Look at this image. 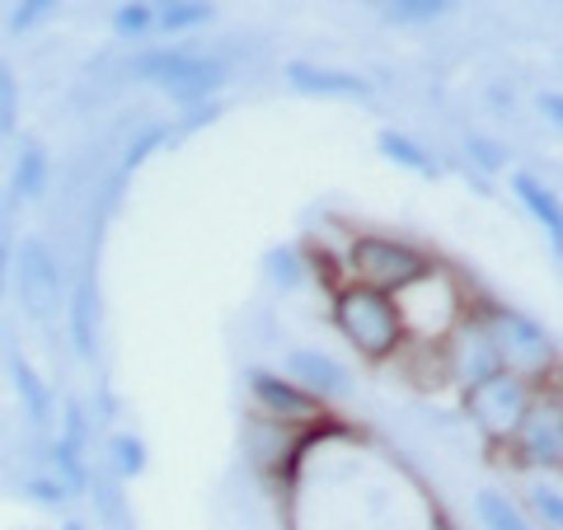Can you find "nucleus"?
<instances>
[{
  "label": "nucleus",
  "instance_id": "f257e3e1",
  "mask_svg": "<svg viewBox=\"0 0 563 530\" xmlns=\"http://www.w3.org/2000/svg\"><path fill=\"white\" fill-rule=\"evenodd\" d=\"M329 314H333L339 339L366 362H390L404 352V343H409L395 296H385L376 287H362V281H343V287L333 291Z\"/></svg>",
  "mask_w": 563,
  "mask_h": 530
},
{
  "label": "nucleus",
  "instance_id": "f03ea898",
  "mask_svg": "<svg viewBox=\"0 0 563 530\" xmlns=\"http://www.w3.org/2000/svg\"><path fill=\"white\" fill-rule=\"evenodd\" d=\"M128 76L141 85H155L174 103L192 109V103L217 99L225 90V80H231V70H225V62L202 57V52H188V47H146L128 62Z\"/></svg>",
  "mask_w": 563,
  "mask_h": 530
},
{
  "label": "nucleus",
  "instance_id": "7ed1b4c3",
  "mask_svg": "<svg viewBox=\"0 0 563 530\" xmlns=\"http://www.w3.org/2000/svg\"><path fill=\"white\" fill-rule=\"evenodd\" d=\"M479 320L488 329V343H493V352H498V366L503 371H512V376L536 385V380H544L559 366L554 333L544 329L540 320H531L526 310L498 306V300H493V306L479 310Z\"/></svg>",
  "mask_w": 563,
  "mask_h": 530
},
{
  "label": "nucleus",
  "instance_id": "20e7f679",
  "mask_svg": "<svg viewBox=\"0 0 563 530\" xmlns=\"http://www.w3.org/2000/svg\"><path fill=\"white\" fill-rule=\"evenodd\" d=\"M10 287L20 296V310L29 324H38V329L57 324V314L66 310V277H62V263L43 235H24L14 244Z\"/></svg>",
  "mask_w": 563,
  "mask_h": 530
},
{
  "label": "nucleus",
  "instance_id": "39448f33",
  "mask_svg": "<svg viewBox=\"0 0 563 530\" xmlns=\"http://www.w3.org/2000/svg\"><path fill=\"white\" fill-rule=\"evenodd\" d=\"M432 268L437 263L418 244L395 240V235H357L347 244V281H362V287H376L385 296H399Z\"/></svg>",
  "mask_w": 563,
  "mask_h": 530
},
{
  "label": "nucleus",
  "instance_id": "423d86ee",
  "mask_svg": "<svg viewBox=\"0 0 563 530\" xmlns=\"http://www.w3.org/2000/svg\"><path fill=\"white\" fill-rule=\"evenodd\" d=\"M531 404H536V385L512 376V371H493L488 380L465 390V413L493 446H507V441H512L521 418L531 413Z\"/></svg>",
  "mask_w": 563,
  "mask_h": 530
},
{
  "label": "nucleus",
  "instance_id": "0eeeda50",
  "mask_svg": "<svg viewBox=\"0 0 563 530\" xmlns=\"http://www.w3.org/2000/svg\"><path fill=\"white\" fill-rule=\"evenodd\" d=\"M244 385H250V399H254V409L263 418H273L282 422V428H301V432H314V428H324L329 422V409L314 395H306L301 385H296L291 376H282V371H263L254 366L250 376H244Z\"/></svg>",
  "mask_w": 563,
  "mask_h": 530
},
{
  "label": "nucleus",
  "instance_id": "6e6552de",
  "mask_svg": "<svg viewBox=\"0 0 563 530\" xmlns=\"http://www.w3.org/2000/svg\"><path fill=\"white\" fill-rule=\"evenodd\" d=\"M442 371H446V380L461 385V390L488 380L493 371H503L498 352H493V343H488V329L479 320V310H465L461 324L442 339Z\"/></svg>",
  "mask_w": 563,
  "mask_h": 530
},
{
  "label": "nucleus",
  "instance_id": "1a4fd4ad",
  "mask_svg": "<svg viewBox=\"0 0 563 530\" xmlns=\"http://www.w3.org/2000/svg\"><path fill=\"white\" fill-rule=\"evenodd\" d=\"M507 446L517 451V465L526 470H540V474H554L563 465V422H559V399L544 404L536 395L531 413L521 418V428L512 432Z\"/></svg>",
  "mask_w": 563,
  "mask_h": 530
},
{
  "label": "nucleus",
  "instance_id": "9d476101",
  "mask_svg": "<svg viewBox=\"0 0 563 530\" xmlns=\"http://www.w3.org/2000/svg\"><path fill=\"white\" fill-rule=\"evenodd\" d=\"M287 376L320 404H333V399H343L352 390L347 366L339 357H329V352H320V347H291L287 352Z\"/></svg>",
  "mask_w": 563,
  "mask_h": 530
},
{
  "label": "nucleus",
  "instance_id": "9b49d317",
  "mask_svg": "<svg viewBox=\"0 0 563 530\" xmlns=\"http://www.w3.org/2000/svg\"><path fill=\"white\" fill-rule=\"evenodd\" d=\"M282 80L310 99H372V80H362L357 70H333L320 62H287Z\"/></svg>",
  "mask_w": 563,
  "mask_h": 530
},
{
  "label": "nucleus",
  "instance_id": "f8f14e48",
  "mask_svg": "<svg viewBox=\"0 0 563 530\" xmlns=\"http://www.w3.org/2000/svg\"><path fill=\"white\" fill-rule=\"evenodd\" d=\"M85 437H90L85 409H80V404H66L62 432H57V441H52V470H57V479H62L70 493L90 488V461H85Z\"/></svg>",
  "mask_w": 563,
  "mask_h": 530
},
{
  "label": "nucleus",
  "instance_id": "ddd939ff",
  "mask_svg": "<svg viewBox=\"0 0 563 530\" xmlns=\"http://www.w3.org/2000/svg\"><path fill=\"white\" fill-rule=\"evenodd\" d=\"M507 188H512V198L531 211V221L540 225L544 235H550V244L559 250V240H563V211H559V198H554V188L544 184V179H536V174H512L507 179Z\"/></svg>",
  "mask_w": 563,
  "mask_h": 530
},
{
  "label": "nucleus",
  "instance_id": "4468645a",
  "mask_svg": "<svg viewBox=\"0 0 563 530\" xmlns=\"http://www.w3.org/2000/svg\"><path fill=\"white\" fill-rule=\"evenodd\" d=\"M66 329H70V347H76V357L90 362L95 357V314H99V296H95V277L85 273L76 281V296L66 300Z\"/></svg>",
  "mask_w": 563,
  "mask_h": 530
},
{
  "label": "nucleus",
  "instance_id": "2eb2a0df",
  "mask_svg": "<svg viewBox=\"0 0 563 530\" xmlns=\"http://www.w3.org/2000/svg\"><path fill=\"white\" fill-rule=\"evenodd\" d=\"M10 385H14V399H20L24 418L33 422V428H47L52 422V390H47V380L38 376V366L14 357L10 362Z\"/></svg>",
  "mask_w": 563,
  "mask_h": 530
},
{
  "label": "nucleus",
  "instance_id": "dca6fc26",
  "mask_svg": "<svg viewBox=\"0 0 563 530\" xmlns=\"http://www.w3.org/2000/svg\"><path fill=\"white\" fill-rule=\"evenodd\" d=\"M47 174H52V161L38 141H24L20 155H14V174H10V192L14 202H38L47 192Z\"/></svg>",
  "mask_w": 563,
  "mask_h": 530
},
{
  "label": "nucleus",
  "instance_id": "f3484780",
  "mask_svg": "<svg viewBox=\"0 0 563 530\" xmlns=\"http://www.w3.org/2000/svg\"><path fill=\"white\" fill-rule=\"evenodd\" d=\"M151 10H155V33H169V38L217 20V5H211V0H151Z\"/></svg>",
  "mask_w": 563,
  "mask_h": 530
},
{
  "label": "nucleus",
  "instance_id": "a211bd4d",
  "mask_svg": "<svg viewBox=\"0 0 563 530\" xmlns=\"http://www.w3.org/2000/svg\"><path fill=\"white\" fill-rule=\"evenodd\" d=\"M376 151H380L390 165L418 174V179H437V174H442V165L432 161V151H428V146H418V141H413V136H404V132H390V128H385V132L376 136Z\"/></svg>",
  "mask_w": 563,
  "mask_h": 530
},
{
  "label": "nucleus",
  "instance_id": "6ab92c4d",
  "mask_svg": "<svg viewBox=\"0 0 563 530\" xmlns=\"http://www.w3.org/2000/svg\"><path fill=\"white\" fill-rule=\"evenodd\" d=\"M474 517H479L484 530H536L531 517H526V511L507 498V493H498V488H479V493H474Z\"/></svg>",
  "mask_w": 563,
  "mask_h": 530
},
{
  "label": "nucleus",
  "instance_id": "aec40b11",
  "mask_svg": "<svg viewBox=\"0 0 563 530\" xmlns=\"http://www.w3.org/2000/svg\"><path fill=\"white\" fill-rule=\"evenodd\" d=\"M169 141H174V122H155V128H146V132H141V136L132 141V146H128V155H122V165H118V179H113V188H118L122 179H128V174H136L141 165L151 161L155 151H161V146H169Z\"/></svg>",
  "mask_w": 563,
  "mask_h": 530
},
{
  "label": "nucleus",
  "instance_id": "412c9836",
  "mask_svg": "<svg viewBox=\"0 0 563 530\" xmlns=\"http://www.w3.org/2000/svg\"><path fill=\"white\" fill-rule=\"evenodd\" d=\"M380 10L395 24H432V20H446L455 0H380Z\"/></svg>",
  "mask_w": 563,
  "mask_h": 530
},
{
  "label": "nucleus",
  "instance_id": "4be33fe9",
  "mask_svg": "<svg viewBox=\"0 0 563 530\" xmlns=\"http://www.w3.org/2000/svg\"><path fill=\"white\" fill-rule=\"evenodd\" d=\"M113 33L122 43H141L155 33V10L151 0H122V5L113 10Z\"/></svg>",
  "mask_w": 563,
  "mask_h": 530
},
{
  "label": "nucleus",
  "instance_id": "5701e85b",
  "mask_svg": "<svg viewBox=\"0 0 563 530\" xmlns=\"http://www.w3.org/2000/svg\"><path fill=\"white\" fill-rule=\"evenodd\" d=\"M109 451H113V470L122 474V479H141V474H146V441L141 437L118 432L109 441Z\"/></svg>",
  "mask_w": 563,
  "mask_h": 530
},
{
  "label": "nucleus",
  "instance_id": "b1692460",
  "mask_svg": "<svg viewBox=\"0 0 563 530\" xmlns=\"http://www.w3.org/2000/svg\"><path fill=\"white\" fill-rule=\"evenodd\" d=\"M531 511H536V521L544 526V530H563V493H559V484L550 479V484H536L531 488Z\"/></svg>",
  "mask_w": 563,
  "mask_h": 530
},
{
  "label": "nucleus",
  "instance_id": "393cba45",
  "mask_svg": "<svg viewBox=\"0 0 563 530\" xmlns=\"http://www.w3.org/2000/svg\"><path fill=\"white\" fill-rule=\"evenodd\" d=\"M20 132V80H14L10 62H0V136Z\"/></svg>",
  "mask_w": 563,
  "mask_h": 530
},
{
  "label": "nucleus",
  "instance_id": "a878e982",
  "mask_svg": "<svg viewBox=\"0 0 563 530\" xmlns=\"http://www.w3.org/2000/svg\"><path fill=\"white\" fill-rule=\"evenodd\" d=\"M465 155H470V165H479L484 174L507 169V146H503V141H493V136H484V132L465 136Z\"/></svg>",
  "mask_w": 563,
  "mask_h": 530
},
{
  "label": "nucleus",
  "instance_id": "bb28decb",
  "mask_svg": "<svg viewBox=\"0 0 563 530\" xmlns=\"http://www.w3.org/2000/svg\"><path fill=\"white\" fill-rule=\"evenodd\" d=\"M57 5H62V0H20V5H14V14H10V33H33L43 20H52V14H57Z\"/></svg>",
  "mask_w": 563,
  "mask_h": 530
},
{
  "label": "nucleus",
  "instance_id": "cd10ccee",
  "mask_svg": "<svg viewBox=\"0 0 563 530\" xmlns=\"http://www.w3.org/2000/svg\"><path fill=\"white\" fill-rule=\"evenodd\" d=\"M24 493L38 507H66V498H70V488L57 479V474H33V479L24 484Z\"/></svg>",
  "mask_w": 563,
  "mask_h": 530
},
{
  "label": "nucleus",
  "instance_id": "c85d7f7f",
  "mask_svg": "<svg viewBox=\"0 0 563 530\" xmlns=\"http://www.w3.org/2000/svg\"><path fill=\"white\" fill-rule=\"evenodd\" d=\"M268 277L282 281V287H296V281H301V263H296L291 250H273L268 254Z\"/></svg>",
  "mask_w": 563,
  "mask_h": 530
},
{
  "label": "nucleus",
  "instance_id": "c756f323",
  "mask_svg": "<svg viewBox=\"0 0 563 530\" xmlns=\"http://www.w3.org/2000/svg\"><path fill=\"white\" fill-rule=\"evenodd\" d=\"M540 113H544V122H550V128H563V95H559V90H544V95H540Z\"/></svg>",
  "mask_w": 563,
  "mask_h": 530
},
{
  "label": "nucleus",
  "instance_id": "7c9ffc66",
  "mask_svg": "<svg viewBox=\"0 0 563 530\" xmlns=\"http://www.w3.org/2000/svg\"><path fill=\"white\" fill-rule=\"evenodd\" d=\"M10 263H14V244L5 231H0V296L10 291Z\"/></svg>",
  "mask_w": 563,
  "mask_h": 530
},
{
  "label": "nucleus",
  "instance_id": "2f4dec72",
  "mask_svg": "<svg viewBox=\"0 0 563 530\" xmlns=\"http://www.w3.org/2000/svg\"><path fill=\"white\" fill-rule=\"evenodd\" d=\"M432 530H461V526H455V521H446V517H437V521H432Z\"/></svg>",
  "mask_w": 563,
  "mask_h": 530
},
{
  "label": "nucleus",
  "instance_id": "473e14b6",
  "mask_svg": "<svg viewBox=\"0 0 563 530\" xmlns=\"http://www.w3.org/2000/svg\"><path fill=\"white\" fill-rule=\"evenodd\" d=\"M62 530H85V526H80V521H66V526H62Z\"/></svg>",
  "mask_w": 563,
  "mask_h": 530
}]
</instances>
